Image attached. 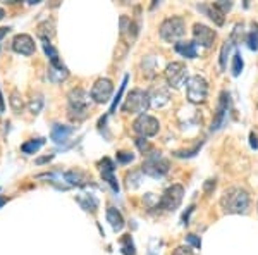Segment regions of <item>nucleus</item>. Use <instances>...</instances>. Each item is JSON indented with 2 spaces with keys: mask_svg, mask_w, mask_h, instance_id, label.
<instances>
[{
  "mask_svg": "<svg viewBox=\"0 0 258 255\" xmlns=\"http://www.w3.org/2000/svg\"><path fill=\"white\" fill-rule=\"evenodd\" d=\"M249 193L244 188L239 186H231L220 196V207L224 209V212L227 214H246L249 209Z\"/></svg>",
  "mask_w": 258,
  "mask_h": 255,
  "instance_id": "obj_1",
  "label": "nucleus"
},
{
  "mask_svg": "<svg viewBox=\"0 0 258 255\" xmlns=\"http://www.w3.org/2000/svg\"><path fill=\"white\" fill-rule=\"evenodd\" d=\"M69 118L71 119H76V121H83L88 116L90 111V95L86 93L83 88H74L71 90L69 93Z\"/></svg>",
  "mask_w": 258,
  "mask_h": 255,
  "instance_id": "obj_2",
  "label": "nucleus"
},
{
  "mask_svg": "<svg viewBox=\"0 0 258 255\" xmlns=\"http://www.w3.org/2000/svg\"><path fill=\"white\" fill-rule=\"evenodd\" d=\"M169 169H170V164L167 159L162 156L160 152H153V150L147 154V157H145V161H143V166H141V171L152 178L165 176V174L169 173Z\"/></svg>",
  "mask_w": 258,
  "mask_h": 255,
  "instance_id": "obj_3",
  "label": "nucleus"
},
{
  "mask_svg": "<svg viewBox=\"0 0 258 255\" xmlns=\"http://www.w3.org/2000/svg\"><path fill=\"white\" fill-rule=\"evenodd\" d=\"M160 38L167 43H176L179 38H182L186 33V23L179 16H172L167 18L160 24Z\"/></svg>",
  "mask_w": 258,
  "mask_h": 255,
  "instance_id": "obj_4",
  "label": "nucleus"
},
{
  "mask_svg": "<svg viewBox=\"0 0 258 255\" xmlns=\"http://www.w3.org/2000/svg\"><path fill=\"white\" fill-rule=\"evenodd\" d=\"M186 97L191 104H205L209 98V83L203 76H191L186 83Z\"/></svg>",
  "mask_w": 258,
  "mask_h": 255,
  "instance_id": "obj_5",
  "label": "nucleus"
},
{
  "mask_svg": "<svg viewBox=\"0 0 258 255\" xmlns=\"http://www.w3.org/2000/svg\"><path fill=\"white\" fill-rule=\"evenodd\" d=\"M148 107H150V93H147L145 90L136 88L127 95L126 102L122 106V111L143 116L148 111Z\"/></svg>",
  "mask_w": 258,
  "mask_h": 255,
  "instance_id": "obj_6",
  "label": "nucleus"
},
{
  "mask_svg": "<svg viewBox=\"0 0 258 255\" xmlns=\"http://www.w3.org/2000/svg\"><path fill=\"white\" fill-rule=\"evenodd\" d=\"M188 79V69L182 62H170L165 68V81L170 88H181Z\"/></svg>",
  "mask_w": 258,
  "mask_h": 255,
  "instance_id": "obj_7",
  "label": "nucleus"
},
{
  "mask_svg": "<svg viewBox=\"0 0 258 255\" xmlns=\"http://www.w3.org/2000/svg\"><path fill=\"white\" fill-rule=\"evenodd\" d=\"M182 196H184V188L181 185H172L162 193L159 206L160 209H164V211H176V209L181 206Z\"/></svg>",
  "mask_w": 258,
  "mask_h": 255,
  "instance_id": "obj_8",
  "label": "nucleus"
},
{
  "mask_svg": "<svg viewBox=\"0 0 258 255\" xmlns=\"http://www.w3.org/2000/svg\"><path fill=\"white\" fill-rule=\"evenodd\" d=\"M133 129L135 133H138L141 138H148V136H155L160 129L159 119H155L153 116L143 114L133 123Z\"/></svg>",
  "mask_w": 258,
  "mask_h": 255,
  "instance_id": "obj_9",
  "label": "nucleus"
},
{
  "mask_svg": "<svg viewBox=\"0 0 258 255\" xmlns=\"http://www.w3.org/2000/svg\"><path fill=\"white\" fill-rule=\"evenodd\" d=\"M112 91H114V85H112L110 79L107 78H100L95 81V85L91 86V98L97 104H105L109 102L112 97Z\"/></svg>",
  "mask_w": 258,
  "mask_h": 255,
  "instance_id": "obj_10",
  "label": "nucleus"
},
{
  "mask_svg": "<svg viewBox=\"0 0 258 255\" xmlns=\"http://www.w3.org/2000/svg\"><path fill=\"white\" fill-rule=\"evenodd\" d=\"M215 31L212 30V28H209L207 24H200L197 23L193 26V38H195V43L202 45V47L205 48H210L212 45H214L215 41Z\"/></svg>",
  "mask_w": 258,
  "mask_h": 255,
  "instance_id": "obj_11",
  "label": "nucleus"
},
{
  "mask_svg": "<svg viewBox=\"0 0 258 255\" xmlns=\"http://www.w3.org/2000/svg\"><path fill=\"white\" fill-rule=\"evenodd\" d=\"M12 50L21 56H31L35 52V40L30 35H18L12 40Z\"/></svg>",
  "mask_w": 258,
  "mask_h": 255,
  "instance_id": "obj_12",
  "label": "nucleus"
},
{
  "mask_svg": "<svg viewBox=\"0 0 258 255\" xmlns=\"http://www.w3.org/2000/svg\"><path fill=\"white\" fill-rule=\"evenodd\" d=\"M114 171H115V167H114V164H112L110 159L105 157L102 162H100V173H102L103 181L109 183L114 191H119V185H117V179H115V176H114Z\"/></svg>",
  "mask_w": 258,
  "mask_h": 255,
  "instance_id": "obj_13",
  "label": "nucleus"
},
{
  "mask_svg": "<svg viewBox=\"0 0 258 255\" xmlns=\"http://www.w3.org/2000/svg\"><path fill=\"white\" fill-rule=\"evenodd\" d=\"M227 107H229V95L226 91L220 93V100H219V106H217V114H215V121L212 123V131L214 129H219L222 126L224 119H226V114H227Z\"/></svg>",
  "mask_w": 258,
  "mask_h": 255,
  "instance_id": "obj_14",
  "label": "nucleus"
},
{
  "mask_svg": "<svg viewBox=\"0 0 258 255\" xmlns=\"http://www.w3.org/2000/svg\"><path fill=\"white\" fill-rule=\"evenodd\" d=\"M170 100V93L167 88H162V86H159V88H155L150 93V106L155 107V109H160L164 106H167Z\"/></svg>",
  "mask_w": 258,
  "mask_h": 255,
  "instance_id": "obj_15",
  "label": "nucleus"
},
{
  "mask_svg": "<svg viewBox=\"0 0 258 255\" xmlns=\"http://www.w3.org/2000/svg\"><path fill=\"white\" fill-rule=\"evenodd\" d=\"M62 179L68 181L71 186H81L88 183V174H85L83 171H68L66 174H62Z\"/></svg>",
  "mask_w": 258,
  "mask_h": 255,
  "instance_id": "obj_16",
  "label": "nucleus"
},
{
  "mask_svg": "<svg viewBox=\"0 0 258 255\" xmlns=\"http://www.w3.org/2000/svg\"><path fill=\"white\" fill-rule=\"evenodd\" d=\"M174 48H176L179 56L186 57V59H195L197 57V43L195 41H177L174 45Z\"/></svg>",
  "mask_w": 258,
  "mask_h": 255,
  "instance_id": "obj_17",
  "label": "nucleus"
},
{
  "mask_svg": "<svg viewBox=\"0 0 258 255\" xmlns=\"http://www.w3.org/2000/svg\"><path fill=\"white\" fill-rule=\"evenodd\" d=\"M71 133H73V128L64 126V124H53L52 131H50V138H52L55 143H64Z\"/></svg>",
  "mask_w": 258,
  "mask_h": 255,
  "instance_id": "obj_18",
  "label": "nucleus"
},
{
  "mask_svg": "<svg viewBox=\"0 0 258 255\" xmlns=\"http://www.w3.org/2000/svg\"><path fill=\"white\" fill-rule=\"evenodd\" d=\"M107 221L110 223L114 231H120L124 228V217L115 207H107Z\"/></svg>",
  "mask_w": 258,
  "mask_h": 255,
  "instance_id": "obj_19",
  "label": "nucleus"
},
{
  "mask_svg": "<svg viewBox=\"0 0 258 255\" xmlns=\"http://www.w3.org/2000/svg\"><path fill=\"white\" fill-rule=\"evenodd\" d=\"M43 50L45 54L48 56L50 59V66H53V68H59V66H64L59 59V52L55 50V47H53L52 43H50V40H43Z\"/></svg>",
  "mask_w": 258,
  "mask_h": 255,
  "instance_id": "obj_20",
  "label": "nucleus"
},
{
  "mask_svg": "<svg viewBox=\"0 0 258 255\" xmlns=\"http://www.w3.org/2000/svg\"><path fill=\"white\" fill-rule=\"evenodd\" d=\"M68 76H69V73H68V68H66V66H59V68H53V66H50V71H48L50 81L59 83V81H64Z\"/></svg>",
  "mask_w": 258,
  "mask_h": 255,
  "instance_id": "obj_21",
  "label": "nucleus"
},
{
  "mask_svg": "<svg viewBox=\"0 0 258 255\" xmlns=\"http://www.w3.org/2000/svg\"><path fill=\"white\" fill-rule=\"evenodd\" d=\"M45 140L43 138H36V140H30L26 141V143L21 145V150H23L24 154H28V156H31V154H36L38 150L43 147Z\"/></svg>",
  "mask_w": 258,
  "mask_h": 255,
  "instance_id": "obj_22",
  "label": "nucleus"
},
{
  "mask_svg": "<svg viewBox=\"0 0 258 255\" xmlns=\"http://www.w3.org/2000/svg\"><path fill=\"white\" fill-rule=\"evenodd\" d=\"M202 9L209 12V18H210L212 21H214L215 24H219V26H222V24H224V14L217 9V7L214 6V4H212L210 7H202Z\"/></svg>",
  "mask_w": 258,
  "mask_h": 255,
  "instance_id": "obj_23",
  "label": "nucleus"
},
{
  "mask_svg": "<svg viewBox=\"0 0 258 255\" xmlns=\"http://www.w3.org/2000/svg\"><path fill=\"white\" fill-rule=\"evenodd\" d=\"M246 43L251 50H258V24L256 23L251 24V30H249V33L246 35Z\"/></svg>",
  "mask_w": 258,
  "mask_h": 255,
  "instance_id": "obj_24",
  "label": "nucleus"
},
{
  "mask_svg": "<svg viewBox=\"0 0 258 255\" xmlns=\"http://www.w3.org/2000/svg\"><path fill=\"white\" fill-rule=\"evenodd\" d=\"M43 97L41 95H35L31 100H30V104H28V107H30V112H33V114H40L41 112V109H43Z\"/></svg>",
  "mask_w": 258,
  "mask_h": 255,
  "instance_id": "obj_25",
  "label": "nucleus"
},
{
  "mask_svg": "<svg viewBox=\"0 0 258 255\" xmlns=\"http://www.w3.org/2000/svg\"><path fill=\"white\" fill-rule=\"evenodd\" d=\"M9 104H11V107L14 109L16 112L23 111L24 102H23V98H21L19 91H12V93H11V98H9Z\"/></svg>",
  "mask_w": 258,
  "mask_h": 255,
  "instance_id": "obj_26",
  "label": "nucleus"
},
{
  "mask_svg": "<svg viewBox=\"0 0 258 255\" xmlns=\"http://www.w3.org/2000/svg\"><path fill=\"white\" fill-rule=\"evenodd\" d=\"M232 74L234 76H239L241 71H243V59H241V54L236 52L234 56H232Z\"/></svg>",
  "mask_w": 258,
  "mask_h": 255,
  "instance_id": "obj_27",
  "label": "nucleus"
},
{
  "mask_svg": "<svg viewBox=\"0 0 258 255\" xmlns=\"http://www.w3.org/2000/svg\"><path fill=\"white\" fill-rule=\"evenodd\" d=\"M231 47H232V41H226V43L222 45V50H220V68L226 69L227 66V56L229 52H231Z\"/></svg>",
  "mask_w": 258,
  "mask_h": 255,
  "instance_id": "obj_28",
  "label": "nucleus"
},
{
  "mask_svg": "<svg viewBox=\"0 0 258 255\" xmlns=\"http://www.w3.org/2000/svg\"><path fill=\"white\" fill-rule=\"evenodd\" d=\"M122 252L124 255H135V245H133L131 238H122Z\"/></svg>",
  "mask_w": 258,
  "mask_h": 255,
  "instance_id": "obj_29",
  "label": "nucleus"
},
{
  "mask_svg": "<svg viewBox=\"0 0 258 255\" xmlns=\"http://www.w3.org/2000/svg\"><path fill=\"white\" fill-rule=\"evenodd\" d=\"M172 255H197L193 252V248L188 245H181V246H177L176 250L172 252Z\"/></svg>",
  "mask_w": 258,
  "mask_h": 255,
  "instance_id": "obj_30",
  "label": "nucleus"
},
{
  "mask_svg": "<svg viewBox=\"0 0 258 255\" xmlns=\"http://www.w3.org/2000/svg\"><path fill=\"white\" fill-rule=\"evenodd\" d=\"M136 145H138V148L141 150L143 154H148V152H152V148H150V145H148V141L145 140V138H136Z\"/></svg>",
  "mask_w": 258,
  "mask_h": 255,
  "instance_id": "obj_31",
  "label": "nucleus"
},
{
  "mask_svg": "<svg viewBox=\"0 0 258 255\" xmlns=\"http://www.w3.org/2000/svg\"><path fill=\"white\" fill-rule=\"evenodd\" d=\"M214 6L217 7V9L222 12V14H226L227 11H231L232 2H224V0H220V2H214Z\"/></svg>",
  "mask_w": 258,
  "mask_h": 255,
  "instance_id": "obj_32",
  "label": "nucleus"
},
{
  "mask_svg": "<svg viewBox=\"0 0 258 255\" xmlns=\"http://www.w3.org/2000/svg\"><path fill=\"white\" fill-rule=\"evenodd\" d=\"M241 38H243V24H236L234 28V33H232V38L231 41H241Z\"/></svg>",
  "mask_w": 258,
  "mask_h": 255,
  "instance_id": "obj_33",
  "label": "nucleus"
},
{
  "mask_svg": "<svg viewBox=\"0 0 258 255\" xmlns=\"http://www.w3.org/2000/svg\"><path fill=\"white\" fill-rule=\"evenodd\" d=\"M133 159H135V156L129 152H119L117 154V162H120V164H126V162H131Z\"/></svg>",
  "mask_w": 258,
  "mask_h": 255,
  "instance_id": "obj_34",
  "label": "nucleus"
},
{
  "mask_svg": "<svg viewBox=\"0 0 258 255\" xmlns=\"http://www.w3.org/2000/svg\"><path fill=\"white\" fill-rule=\"evenodd\" d=\"M126 83H127V76H124V81H122V85H120V88H119V91H117V97H115L114 104H112V112H114V111H115V107H117V102H119V100H120V95H122L124 88H126Z\"/></svg>",
  "mask_w": 258,
  "mask_h": 255,
  "instance_id": "obj_35",
  "label": "nucleus"
},
{
  "mask_svg": "<svg viewBox=\"0 0 258 255\" xmlns=\"http://www.w3.org/2000/svg\"><path fill=\"white\" fill-rule=\"evenodd\" d=\"M186 241H188L189 245H193L195 248H200V246H202V241H200V238H197V235H188L186 236Z\"/></svg>",
  "mask_w": 258,
  "mask_h": 255,
  "instance_id": "obj_36",
  "label": "nucleus"
},
{
  "mask_svg": "<svg viewBox=\"0 0 258 255\" xmlns=\"http://www.w3.org/2000/svg\"><path fill=\"white\" fill-rule=\"evenodd\" d=\"M251 147L253 148H258V141H256V136L251 135Z\"/></svg>",
  "mask_w": 258,
  "mask_h": 255,
  "instance_id": "obj_37",
  "label": "nucleus"
},
{
  "mask_svg": "<svg viewBox=\"0 0 258 255\" xmlns=\"http://www.w3.org/2000/svg\"><path fill=\"white\" fill-rule=\"evenodd\" d=\"M7 31H9V28H0V38H4L7 35Z\"/></svg>",
  "mask_w": 258,
  "mask_h": 255,
  "instance_id": "obj_38",
  "label": "nucleus"
},
{
  "mask_svg": "<svg viewBox=\"0 0 258 255\" xmlns=\"http://www.w3.org/2000/svg\"><path fill=\"white\" fill-rule=\"evenodd\" d=\"M4 16H6V11H4V9H2V7H0V19H2V18H4Z\"/></svg>",
  "mask_w": 258,
  "mask_h": 255,
  "instance_id": "obj_39",
  "label": "nucleus"
}]
</instances>
